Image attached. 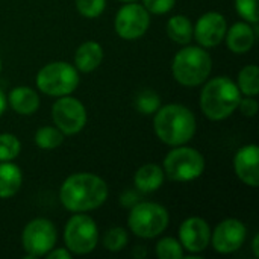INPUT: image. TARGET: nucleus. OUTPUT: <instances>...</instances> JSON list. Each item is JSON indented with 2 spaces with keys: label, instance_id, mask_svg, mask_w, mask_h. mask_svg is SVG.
I'll return each instance as SVG.
<instances>
[{
  "label": "nucleus",
  "instance_id": "nucleus-5",
  "mask_svg": "<svg viewBox=\"0 0 259 259\" xmlns=\"http://www.w3.org/2000/svg\"><path fill=\"white\" fill-rule=\"evenodd\" d=\"M79 85V74L74 65L68 62H50L36 74V87L41 93L53 97L71 94Z\"/></svg>",
  "mask_w": 259,
  "mask_h": 259
},
{
  "label": "nucleus",
  "instance_id": "nucleus-13",
  "mask_svg": "<svg viewBox=\"0 0 259 259\" xmlns=\"http://www.w3.org/2000/svg\"><path fill=\"white\" fill-rule=\"evenodd\" d=\"M228 24L225 17L220 12H206L203 14L196 26L193 27V36L202 47H215L219 46L226 35Z\"/></svg>",
  "mask_w": 259,
  "mask_h": 259
},
{
  "label": "nucleus",
  "instance_id": "nucleus-20",
  "mask_svg": "<svg viewBox=\"0 0 259 259\" xmlns=\"http://www.w3.org/2000/svg\"><path fill=\"white\" fill-rule=\"evenodd\" d=\"M21 170L15 164L9 161L0 162V199H9L15 196L21 187Z\"/></svg>",
  "mask_w": 259,
  "mask_h": 259
},
{
  "label": "nucleus",
  "instance_id": "nucleus-36",
  "mask_svg": "<svg viewBox=\"0 0 259 259\" xmlns=\"http://www.w3.org/2000/svg\"><path fill=\"white\" fill-rule=\"evenodd\" d=\"M252 249H253V253H255V256L258 258V256H259V235H255V238H253V246H252Z\"/></svg>",
  "mask_w": 259,
  "mask_h": 259
},
{
  "label": "nucleus",
  "instance_id": "nucleus-24",
  "mask_svg": "<svg viewBox=\"0 0 259 259\" xmlns=\"http://www.w3.org/2000/svg\"><path fill=\"white\" fill-rule=\"evenodd\" d=\"M135 108L143 115L155 114L161 108V99L153 90H143L138 93V96L135 99Z\"/></svg>",
  "mask_w": 259,
  "mask_h": 259
},
{
  "label": "nucleus",
  "instance_id": "nucleus-38",
  "mask_svg": "<svg viewBox=\"0 0 259 259\" xmlns=\"http://www.w3.org/2000/svg\"><path fill=\"white\" fill-rule=\"evenodd\" d=\"M0 70H2V61H0Z\"/></svg>",
  "mask_w": 259,
  "mask_h": 259
},
{
  "label": "nucleus",
  "instance_id": "nucleus-29",
  "mask_svg": "<svg viewBox=\"0 0 259 259\" xmlns=\"http://www.w3.org/2000/svg\"><path fill=\"white\" fill-rule=\"evenodd\" d=\"M237 12L247 20V23L258 24V6L256 0H235Z\"/></svg>",
  "mask_w": 259,
  "mask_h": 259
},
{
  "label": "nucleus",
  "instance_id": "nucleus-6",
  "mask_svg": "<svg viewBox=\"0 0 259 259\" xmlns=\"http://www.w3.org/2000/svg\"><path fill=\"white\" fill-rule=\"evenodd\" d=\"M129 229L140 238H155L168 226L167 209L153 202H137L127 219Z\"/></svg>",
  "mask_w": 259,
  "mask_h": 259
},
{
  "label": "nucleus",
  "instance_id": "nucleus-25",
  "mask_svg": "<svg viewBox=\"0 0 259 259\" xmlns=\"http://www.w3.org/2000/svg\"><path fill=\"white\" fill-rule=\"evenodd\" d=\"M156 256L159 259H181L184 258V247L178 240L165 237L156 244Z\"/></svg>",
  "mask_w": 259,
  "mask_h": 259
},
{
  "label": "nucleus",
  "instance_id": "nucleus-11",
  "mask_svg": "<svg viewBox=\"0 0 259 259\" xmlns=\"http://www.w3.org/2000/svg\"><path fill=\"white\" fill-rule=\"evenodd\" d=\"M150 24V14L137 2H129L121 6L115 15L114 27L123 39H137L143 36Z\"/></svg>",
  "mask_w": 259,
  "mask_h": 259
},
{
  "label": "nucleus",
  "instance_id": "nucleus-18",
  "mask_svg": "<svg viewBox=\"0 0 259 259\" xmlns=\"http://www.w3.org/2000/svg\"><path fill=\"white\" fill-rule=\"evenodd\" d=\"M9 105L17 114L32 115L39 108V96L30 87H17L9 93Z\"/></svg>",
  "mask_w": 259,
  "mask_h": 259
},
{
  "label": "nucleus",
  "instance_id": "nucleus-26",
  "mask_svg": "<svg viewBox=\"0 0 259 259\" xmlns=\"http://www.w3.org/2000/svg\"><path fill=\"white\" fill-rule=\"evenodd\" d=\"M21 144L12 134H0V162L12 161L20 155Z\"/></svg>",
  "mask_w": 259,
  "mask_h": 259
},
{
  "label": "nucleus",
  "instance_id": "nucleus-21",
  "mask_svg": "<svg viewBox=\"0 0 259 259\" xmlns=\"http://www.w3.org/2000/svg\"><path fill=\"white\" fill-rule=\"evenodd\" d=\"M167 33L178 44H188L193 39V24L185 15H175L167 23Z\"/></svg>",
  "mask_w": 259,
  "mask_h": 259
},
{
  "label": "nucleus",
  "instance_id": "nucleus-3",
  "mask_svg": "<svg viewBox=\"0 0 259 259\" xmlns=\"http://www.w3.org/2000/svg\"><path fill=\"white\" fill-rule=\"evenodd\" d=\"M241 100L237 83L228 76L211 79L200 93L202 112L214 121H220L234 114Z\"/></svg>",
  "mask_w": 259,
  "mask_h": 259
},
{
  "label": "nucleus",
  "instance_id": "nucleus-35",
  "mask_svg": "<svg viewBox=\"0 0 259 259\" xmlns=\"http://www.w3.org/2000/svg\"><path fill=\"white\" fill-rule=\"evenodd\" d=\"M5 109H6V97L2 93V90H0V115L5 112Z\"/></svg>",
  "mask_w": 259,
  "mask_h": 259
},
{
  "label": "nucleus",
  "instance_id": "nucleus-37",
  "mask_svg": "<svg viewBox=\"0 0 259 259\" xmlns=\"http://www.w3.org/2000/svg\"><path fill=\"white\" fill-rule=\"evenodd\" d=\"M120 2H124V3H129V2H137V0H120Z\"/></svg>",
  "mask_w": 259,
  "mask_h": 259
},
{
  "label": "nucleus",
  "instance_id": "nucleus-27",
  "mask_svg": "<svg viewBox=\"0 0 259 259\" xmlns=\"http://www.w3.org/2000/svg\"><path fill=\"white\" fill-rule=\"evenodd\" d=\"M127 244V232L123 228H111L103 237V246L109 252H120Z\"/></svg>",
  "mask_w": 259,
  "mask_h": 259
},
{
  "label": "nucleus",
  "instance_id": "nucleus-33",
  "mask_svg": "<svg viewBox=\"0 0 259 259\" xmlns=\"http://www.w3.org/2000/svg\"><path fill=\"white\" fill-rule=\"evenodd\" d=\"M123 196L127 197V200H126V199L121 200V205H123V206H131V208H132V206L138 202V200H137V196H135L132 191H126V193H123Z\"/></svg>",
  "mask_w": 259,
  "mask_h": 259
},
{
  "label": "nucleus",
  "instance_id": "nucleus-23",
  "mask_svg": "<svg viewBox=\"0 0 259 259\" xmlns=\"http://www.w3.org/2000/svg\"><path fill=\"white\" fill-rule=\"evenodd\" d=\"M64 141V134L58 127L44 126L39 127L35 134V143L42 150H53L59 147Z\"/></svg>",
  "mask_w": 259,
  "mask_h": 259
},
{
  "label": "nucleus",
  "instance_id": "nucleus-9",
  "mask_svg": "<svg viewBox=\"0 0 259 259\" xmlns=\"http://www.w3.org/2000/svg\"><path fill=\"white\" fill-rule=\"evenodd\" d=\"M26 258H39L47 255L56 244V229L47 219H35L29 222L21 235Z\"/></svg>",
  "mask_w": 259,
  "mask_h": 259
},
{
  "label": "nucleus",
  "instance_id": "nucleus-28",
  "mask_svg": "<svg viewBox=\"0 0 259 259\" xmlns=\"http://www.w3.org/2000/svg\"><path fill=\"white\" fill-rule=\"evenodd\" d=\"M106 6V0H76V9L82 17L97 18Z\"/></svg>",
  "mask_w": 259,
  "mask_h": 259
},
{
  "label": "nucleus",
  "instance_id": "nucleus-31",
  "mask_svg": "<svg viewBox=\"0 0 259 259\" xmlns=\"http://www.w3.org/2000/svg\"><path fill=\"white\" fill-rule=\"evenodd\" d=\"M238 108H240V111H241L246 117H255L256 112H258V102H256L253 97L246 96V99H241V100H240Z\"/></svg>",
  "mask_w": 259,
  "mask_h": 259
},
{
  "label": "nucleus",
  "instance_id": "nucleus-10",
  "mask_svg": "<svg viewBox=\"0 0 259 259\" xmlns=\"http://www.w3.org/2000/svg\"><path fill=\"white\" fill-rule=\"evenodd\" d=\"M52 118L55 126L64 135H74L87 124V109L80 100L62 96L52 106Z\"/></svg>",
  "mask_w": 259,
  "mask_h": 259
},
{
  "label": "nucleus",
  "instance_id": "nucleus-17",
  "mask_svg": "<svg viewBox=\"0 0 259 259\" xmlns=\"http://www.w3.org/2000/svg\"><path fill=\"white\" fill-rule=\"evenodd\" d=\"M103 61V49L96 41H85L74 55V67L82 73L94 71Z\"/></svg>",
  "mask_w": 259,
  "mask_h": 259
},
{
  "label": "nucleus",
  "instance_id": "nucleus-14",
  "mask_svg": "<svg viewBox=\"0 0 259 259\" xmlns=\"http://www.w3.org/2000/svg\"><path fill=\"white\" fill-rule=\"evenodd\" d=\"M179 238L184 249L191 253L203 252L211 243L209 225L200 217L187 219L179 228Z\"/></svg>",
  "mask_w": 259,
  "mask_h": 259
},
{
  "label": "nucleus",
  "instance_id": "nucleus-4",
  "mask_svg": "<svg viewBox=\"0 0 259 259\" xmlns=\"http://www.w3.org/2000/svg\"><path fill=\"white\" fill-rule=\"evenodd\" d=\"M212 70L209 53L197 46H187L179 50L171 64L173 77L184 87H197L203 83Z\"/></svg>",
  "mask_w": 259,
  "mask_h": 259
},
{
  "label": "nucleus",
  "instance_id": "nucleus-22",
  "mask_svg": "<svg viewBox=\"0 0 259 259\" xmlns=\"http://www.w3.org/2000/svg\"><path fill=\"white\" fill-rule=\"evenodd\" d=\"M238 90L244 96L255 97L259 94V71L256 65H246L238 74Z\"/></svg>",
  "mask_w": 259,
  "mask_h": 259
},
{
  "label": "nucleus",
  "instance_id": "nucleus-8",
  "mask_svg": "<svg viewBox=\"0 0 259 259\" xmlns=\"http://www.w3.org/2000/svg\"><path fill=\"white\" fill-rule=\"evenodd\" d=\"M64 241L67 249L76 255H87L99 244V229L94 220L82 212H76L64 229Z\"/></svg>",
  "mask_w": 259,
  "mask_h": 259
},
{
  "label": "nucleus",
  "instance_id": "nucleus-19",
  "mask_svg": "<svg viewBox=\"0 0 259 259\" xmlns=\"http://www.w3.org/2000/svg\"><path fill=\"white\" fill-rule=\"evenodd\" d=\"M164 182V170L158 164H144L134 176V184L141 193H153L161 188Z\"/></svg>",
  "mask_w": 259,
  "mask_h": 259
},
{
  "label": "nucleus",
  "instance_id": "nucleus-7",
  "mask_svg": "<svg viewBox=\"0 0 259 259\" xmlns=\"http://www.w3.org/2000/svg\"><path fill=\"white\" fill-rule=\"evenodd\" d=\"M205 159L200 152L193 147L176 146L164 159V175L176 182H191L202 176Z\"/></svg>",
  "mask_w": 259,
  "mask_h": 259
},
{
  "label": "nucleus",
  "instance_id": "nucleus-1",
  "mask_svg": "<svg viewBox=\"0 0 259 259\" xmlns=\"http://www.w3.org/2000/svg\"><path fill=\"white\" fill-rule=\"evenodd\" d=\"M61 203L71 212L97 209L108 199L106 182L93 173H76L68 176L59 191Z\"/></svg>",
  "mask_w": 259,
  "mask_h": 259
},
{
  "label": "nucleus",
  "instance_id": "nucleus-16",
  "mask_svg": "<svg viewBox=\"0 0 259 259\" xmlns=\"http://www.w3.org/2000/svg\"><path fill=\"white\" fill-rule=\"evenodd\" d=\"M256 24L255 27H252L249 23H235L231 26V29L226 30V44L229 47L231 52L234 53H247L252 46L255 44V39H256Z\"/></svg>",
  "mask_w": 259,
  "mask_h": 259
},
{
  "label": "nucleus",
  "instance_id": "nucleus-30",
  "mask_svg": "<svg viewBox=\"0 0 259 259\" xmlns=\"http://www.w3.org/2000/svg\"><path fill=\"white\" fill-rule=\"evenodd\" d=\"M176 0H143V6L149 11V14L162 15L173 9Z\"/></svg>",
  "mask_w": 259,
  "mask_h": 259
},
{
  "label": "nucleus",
  "instance_id": "nucleus-34",
  "mask_svg": "<svg viewBox=\"0 0 259 259\" xmlns=\"http://www.w3.org/2000/svg\"><path fill=\"white\" fill-rule=\"evenodd\" d=\"M134 256L144 258V256H146V250H144V247H143V246H138V247H135V249H134Z\"/></svg>",
  "mask_w": 259,
  "mask_h": 259
},
{
  "label": "nucleus",
  "instance_id": "nucleus-15",
  "mask_svg": "<svg viewBox=\"0 0 259 259\" xmlns=\"http://www.w3.org/2000/svg\"><path fill=\"white\" fill-rule=\"evenodd\" d=\"M234 168L241 182L256 188L259 184V149L256 144L241 147L234 158Z\"/></svg>",
  "mask_w": 259,
  "mask_h": 259
},
{
  "label": "nucleus",
  "instance_id": "nucleus-12",
  "mask_svg": "<svg viewBox=\"0 0 259 259\" xmlns=\"http://www.w3.org/2000/svg\"><path fill=\"white\" fill-rule=\"evenodd\" d=\"M247 237V229L243 222L238 219H226L223 220L211 235V243L215 252L229 255L238 250Z\"/></svg>",
  "mask_w": 259,
  "mask_h": 259
},
{
  "label": "nucleus",
  "instance_id": "nucleus-2",
  "mask_svg": "<svg viewBox=\"0 0 259 259\" xmlns=\"http://www.w3.org/2000/svg\"><path fill=\"white\" fill-rule=\"evenodd\" d=\"M158 138L168 146H184L196 134V117L184 105L170 103L155 112L153 120Z\"/></svg>",
  "mask_w": 259,
  "mask_h": 259
},
{
  "label": "nucleus",
  "instance_id": "nucleus-32",
  "mask_svg": "<svg viewBox=\"0 0 259 259\" xmlns=\"http://www.w3.org/2000/svg\"><path fill=\"white\" fill-rule=\"evenodd\" d=\"M49 259H71V252L68 249H52L47 253Z\"/></svg>",
  "mask_w": 259,
  "mask_h": 259
}]
</instances>
